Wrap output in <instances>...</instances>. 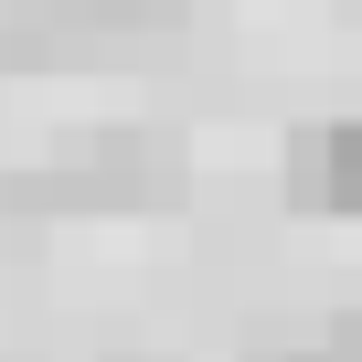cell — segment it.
<instances>
[{"label": "cell", "mask_w": 362, "mask_h": 362, "mask_svg": "<svg viewBox=\"0 0 362 362\" xmlns=\"http://www.w3.org/2000/svg\"><path fill=\"white\" fill-rule=\"evenodd\" d=\"M288 203L298 214H362V117L288 128Z\"/></svg>", "instance_id": "obj_1"}]
</instances>
